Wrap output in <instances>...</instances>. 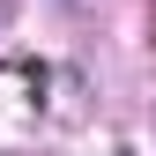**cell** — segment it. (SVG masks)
Segmentation results:
<instances>
[{
	"mask_svg": "<svg viewBox=\"0 0 156 156\" xmlns=\"http://www.w3.org/2000/svg\"><path fill=\"white\" fill-rule=\"evenodd\" d=\"M149 37H156V15H149Z\"/></svg>",
	"mask_w": 156,
	"mask_h": 156,
	"instance_id": "6da1fadb",
	"label": "cell"
}]
</instances>
